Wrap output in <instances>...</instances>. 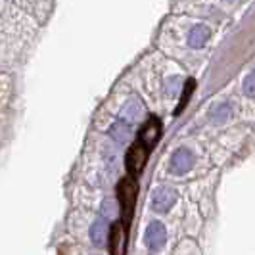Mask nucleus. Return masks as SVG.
<instances>
[{"instance_id": "1", "label": "nucleus", "mask_w": 255, "mask_h": 255, "mask_svg": "<svg viewBox=\"0 0 255 255\" xmlns=\"http://www.w3.org/2000/svg\"><path fill=\"white\" fill-rule=\"evenodd\" d=\"M117 202H119V209H121V219L130 225L132 215H134V207H136V200H138V182L132 177H123L117 182Z\"/></svg>"}, {"instance_id": "2", "label": "nucleus", "mask_w": 255, "mask_h": 255, "mask_svg": "<svg viewBox=\"0 0 255 255\" xmlns=\"http://www.w3.org/2000/svg\"><path fill=\"white\" fill-rule=\"evenodd\" d=\"M148 155H150V148L142 140H134L128 146L127 155H125V169H127L128 177L132 179L140 177L148 163Z\"/></svg>"}, {"instance_id": "3", "label": "nucleus", "mask_w": 255, "mask_h": 255, "mask_svg": "<svg viewBox=\"0 0 255 255\" xmlns=\"http://www.w3.org/2000/svg\"><path fill=\"white\" fill-rule=\"evenodd\" d=\"M127 240H128V225L119 219L115 221L110 229L108 236V246H110V255H127Z\"/></svg>"}, {"instance_id": "4", "label": "nucleus", "mask_w": 255, "mask_h": 255, "mask_svg": "<svg viewBox=\"0 0 255 255\" xmlns=\"http://www.w3.org/2000/svg\"><path fill=\"white\" fill-rule=\"evenodd\" d=\"M159 136H161V121H159L157 117H150V119L144 123V127H142L138 140H142L150 150H152L153 146L157 144V140H159Z\"/></svg>"}, {"instance_id": "5", "label": "nucleus", "mask_w": 255, "mask_h": 255, "mask_svg": "<svg viewBox=\"0 0 255 255\" xmlns=\"http://www.w3.org/2000/svg\"><path fill=\"white\" fill-rule=\"evenodd\" d=\"M194 90H196V79H188L186 81V85H184V94L180 96V102H179V108L175 110V115H179L184 108H186V104L188 100L192 98V94H194Z\"/></svg>"}]
</instances>
